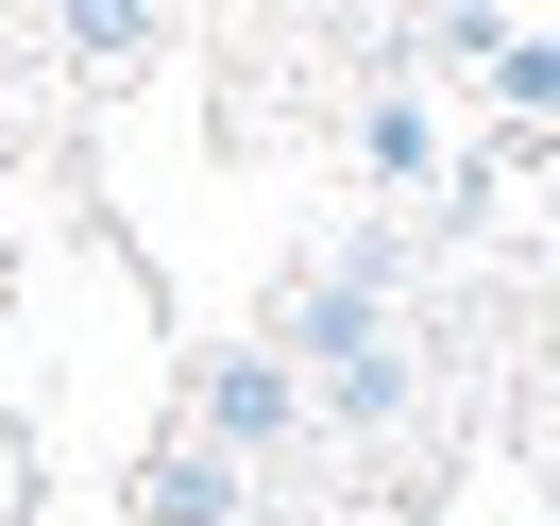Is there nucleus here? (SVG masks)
<instances>
[{
    "label": "nucleus",
    "instance_id": "obj_2",
    "mask_svg": "<svg viewBox=\"0 0 560 526\" xmlns=\"http://www.w3.org/2000/svg\"><path fill=\"white\" fill-rule=\"evenodd\" d=\"M137 510H153V526H221V510H238V458H205V442H171V458H153V476H137Z\"/></svg>",
    "mask_w": 560,
    "mask_h": 526
},
{
    "label": "nucleus",
    "instance_id": "obj_1",
    "mask_svg": "<svg viewBox=\"0 0 560 526\" xmlns=\"http://www.w3.org/2000/svg\"><path fill=\"white\" fill-rule=\"evenodd\" d=\"M289 424H306V374H289L272 340H255V356H221V374H205V458H272Z\"/></svg>",
    "mask_w": 560,
    "mask_h": 526
},
{
    "label": "nucleus",
    "instance_id": "obj_3",
    "mask_svg": "<svg viewBox=\"0 0 560 526\" xmlns=\"http://www.w3.org/2000/svg\"><path fill=\"white\" fill-rule=\"evenodd\" d=\"M390 408H408V340L357 356V374H323V424H390Z\"/></svg>",
    "mask_w": 560,
    "mask_h": 526
}]
</instances>
